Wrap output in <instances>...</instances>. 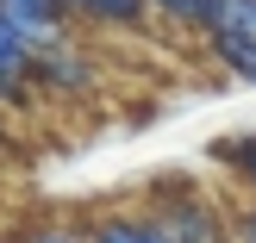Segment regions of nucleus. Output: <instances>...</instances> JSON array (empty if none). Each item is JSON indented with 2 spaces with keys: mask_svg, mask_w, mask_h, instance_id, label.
<instances>
[{
  "mask_svg": "<svg viewBox=\"0 0 256 243\" xmlns=\"http://www.w3.org/2000/svg\"><path fill=\"white\" fill-rule=\"evenodd\" d=\"M150 219L169 231V243H225V219L219 206H206V200L194 194V187H162L156 200H150Z\"/></svg>",
  "mask_w": 256,
  "mask_h": 243,
  "instance_id": "f257e3e1",
  "label": "nucleus"
},
{
  "mask_svg": "<svg viewBox=\"0 0 256 243\" xmlns=\"http://www.w3.org/2000/svg\"><path fill=\"white\" fill-rule=\"evenodd\" d=\"M0 19L32 44V56H50L69 44V6L62 0H0Z\"/></svg>",
  "mask_w": 256,
  "mask_h": 243,
  "instance_id": "f03ea898",
  "label": "nucleus"
},
{
  "mask_svg": "<svg viewBox=\"0 0 256 243\" xmlns=\"http://www.w3.org/2000/svg\"><path fill=\"white\" fill-rule=\"evenodd\" d=\"M32 75H38V56H32V44H25V37L12 31L6 19H0V100H19Z\"/></svg>",
  "mask_w": 256,
  "mask_h": 243,
  "instance_id": "7ed1b4c3",
  "label": "nucleus"
},
{
  "mask_svg": "<svg viewBox=\"0 0 256 243\" xmlns=\"http://www.w3.org/2000/svg\"><path fill=\"white\" fill-rule=\"evenodd\" d=\"M94 243H169V231L150 212H106L94 225Z\"/></svg>",
  "mask_w": 256,
  "mask_h": 243,
  "instance_id": "20e7f679",
  "label": "nucleus"
},
{
  "mask_svg": "<svg viewBox=\"0 0 256 243\" xmlns=\"http://www.w3.org/2000/svg\"><path fill=\"white\" fill-rule=\"evenodd\" d=\"M212 56H219V69H232L238 81H256V37L244 31H225V25H212Z\"/></svg>",
  "mask_w": 256,
  "mask_h": 243,
  "instance_id": "39448f33",
  "label": "nucleus"
},
{
  "mask_svg": "<svg viewBox=\"0 0 256 243\" xmlns=\"http://www.w3.org/2000/svg\"><path fill=\"white\" fill-rule=\"evenodd\" d=\"M62 6L88 12V19H106V25H132V19H144L150 0H62Z\"/></svg>",
  "mask_w": 256,
  "mask_h": 243,
  "instance_id": "423d86ee",
  "label": "nucleus"
},
{
  "mask_svg": "<svg viewBox=\"0 0 256 243\" xmlns=\"http://www.w3.org/2000/svg\"><path fill=\"white\" fill-rule=\"evenodd\" d=\"M150 6L182 19V25H194V31H212V19H219V0H150Z\"/></svg>",
  "mask_w": 256,
  "mask_h": 243,
  "instance_id": "0eeeda50",
  "label": "nucleus"
},
{
  "mask_svg": "<svg viewBox=\"0 0 256 243\" xmlns=\"http://www.w3.org/2000/svg\"><path fill=\"white\" fill-rule=\"evenodd\" d=\"M19 243H94V225H38Z\"/></svg>",
  "mask_w": 256,
  "mask_h": 243,
  "instance_id": "6e6552de",
  "label": "nucleus"
},
{
  "mask_svg": "<svg viewBox=\"0 0 256 243\" xmlns=\"http://www.w3.org/2000/svg\"><path fill=\"white\" fill-rule=\"evenodd\" d=\"M219 156H225V162H232V169L256 187V131H250V137H232V144H219Z\"/></svg>",
  "mask_w": 256,
  "mask_h": 243,
  "instance_id": "1a4fd4ad",
  "label": "nucleus"
},
{
  "mask_svg": "<svg viewBox=\"0 0 256 243\" xmlns=\"http://www.w3.org/2000/svg\"><path fill=\"white\" fill-rule=\"evenodd\" d=\"M238 237H244V243H256V200L238 212Z\"/></svg>",
  "mask_w": 256,
  "mask_h": 243,
  "instance_id": "9d476101",
  "label": "nucleus"
},
{
  "mask_svg": "<svg viewBox=\"0 0 256 243\" xmlns=\"http://www.w3.org/2000/svg\"><path fill=\"white\" fill-rule=\"evenodd\" d=\"M0 243H19V237H0Z\"/></svg>",
  "mask_w": 256,
  "mask_h": 243,
  "instance_id": "9b49d317",
  "label": "nucleus"
},
{
  "mask_svg": "<svg viewBox=\"0 0 256 243\" xmlns=\"http://www.w3.org/2000/svg\"><path fill=\"white\" fill-rule=\"evenodd\" d=\"M244 6H256V0H244Z\"/></svg>",
  "mask_w": 256,
  "mask_h": 243,
  "instance_id": "f8f14e48",
  "label": "nucleus"
}]
</instances>
